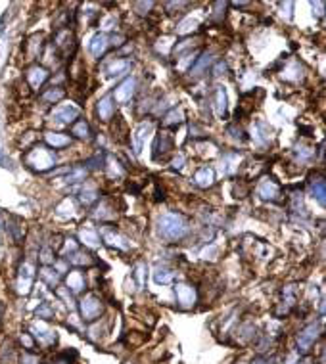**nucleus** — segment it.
I'll list each match as a JSON object with an SVG mask.
<instances>
[{
	"label": "nucleus",
	"instance_id": "36",
	"mask_svg": "<svg viewBox=\"0 0 326 364\" xmlns=\"http://www.w3.org/2000/svg\"><path fill=\"white\" fill-rule=\"evenodd\" d=\"M35 314L39 320H52L54 318V311H52V307L48 303H41L39 309L35 311Z\"/></svg>",
	"mask_w": 326,
	"mask_h": 364
},
{
	"label": "nucleus",
	"instance_id": "48",
	"mask_svg": "<svg viewBox=\"0 0 326 364\" xmlns=\"http://www.w3.org/2000/svg\"><path fill=\"white\" fill-rule=\"evenodd\" d=\"M297 364H313V358L311 357H305L303 360H297Z\"/></svg>",
	"mask_w": 326,
	"mask_h": 364
},
{
	"label": "nucleus",
	"instance_id": "41",
	"mask_svg": "<svg viewBox=\"0 0 326 364\" xmlns=\"http://www.w3.org/2000/svg\"><path fill=\"white\" fill-rule=\"evenodd\" d=\"M196 25H198V22H196V19H192V17H188L186 22H181V23H179V29H177V31L184 35V33H190V31H194V29H196Z\"/></svg>",
	"mask_w": 326,
	"mask_h": 364
},
{
	"label": "nucleus",
	"instance_id": "13",
	"mask_svg": "<svg viewBox=\"0 0 326 364\" xmlns=\"http://www.w3.org/2000/svg\"><path fill=\"white\" fill-rule=\"evenodd\" d=\"M54 46H56V50L62 52L64 56H67L71 48L75 46V36L69 29H58L56 36H54Z\"/></svg>",
	"mask_w": 326,
	"mask_h": 364
},
{
	"label": "nucleus",
	"instance_id": "33",
	"mask_svg": "<svg viewBox=\"0 0 326 364\" xmlns=\"http://www.w3.org/2000/svg\"><path fill=\"white\" fill-rule=\"evenodd\" d=\"M154 280H156V284H171L175 280V272L167 267H158L154 270Z\"/></svg>",
	"mask_w": 326,
	"mask_h": 364
},
{
	"label": "nucleus",
	"instance_id": "32",
	"mask_svg": "<svg viewBox=\"0 0 326 364\" xmlns=\"http://www.w3.org/2000/svg\"><path fill=\"white\" fill-rule=\"evenodd\" d=\"M98 197H100V194H98L94 184H85V188L81 192V201L85 205H92L98 201Z\"/></svg>",
	"mask_w": 326,
	"mask_h": 364
},
{
	"label": "nucleus",
	"instance_id": "29",
	"mask_svg": "<svg viewBox=\"0 0 326 364\" xmlns=\"http://www.w3.org/2000/svg\"><path fill=\"white\" fill-rule=\"evenodd\" d=\"M60 276H62V274H60L58 270L54 269L52 265L50 267H43V269H41V278L48 284V288H58Z\"/></svg>",
	"mask_w": 326,
	"mask_h": 364
},
{
	"label": "nucleus",
	"instance_id": "49",
	"mask_svg": "<svg viewBox=\"0 0 326 364\" xmlns=\"http://www.w3.org/2000/svg\"><path fill=\"white\" fill-rule=\"evenodd\" d=\"M2 313H4V309H2V305H0V318H2Z\"/></svg>",
	"mask_w": 326,
	"mask_h": 364
},
{
	"label": "nucleus",
	"instance_id": "34",
	"mask_svg": "<svg viewBox=\"0 0 326 364\" xmlns=\"http://www.w3.org/2000/svg\"><path fill=\"white\" fill-rule=\"evenodd\" d=\"M254 132H255V142L257 144H263V142H269V136H271V129H269L267 125L263 123V121H257L254 127Z\"/></svg>",
	"mask_w": 326,
	"mask_h": 364
},
{
	"label": "nucleus",
	"instance_id": "10",
	"mask_svg": "<svg viewBox=\"0 0 326 364\" xmlns=\"http://www.w3.org/2000/svg\"><path fill=\"white\" fill-rule=\"evenodd\" d=\"M137 92V79L135 77H127V79L113 90V100L116 104H127L132 100V96Z\"/></svg>",
	"mask_w": 326,
	"mask_h": 364
},
{
	"label": "nucleus",
	"instance_id": "8",
	"mask_svg": "<svg viewBox=\"0 0 326 364\" xmlns=\"http://www.w3.org/2000/svg\"><path fill=\"white\" fill-rule=\"evenodd\" d=\"M79 108L73 106V104H62L58 108H54L50 119L56 123H64V125H73L79 119Z\"/></svg>",
	"mask_w": 326,
	"mask_h": 364
},
{
	"label": "nucleus",
	"instance_id": "25",
	"mask_svg": "<svg viewBox=\"0 0 326 364\" xmlns=\"http://www.w3.org/2000/svg\"><path fill=\"white\" fill-rule=\"evenodd\" d=\"M79 238L87 248H98V246H100V234H98V230H94V228H88V226L83 228Z\"/></svg>",
	"mask_w": 326,
	"mask_h": 364
},
{
	"label": "nucleus",
	"instance_id": "19",
	"mask_svg": "<svg viewBox=\"0 0 326 364\" xmlns=\"http://www.w3.org/2000/svg\"><path fill=\"white\" fill-rule=\"evenodd\" d=\"M33 335H35L36 341L44 343V345L56 343V332H52L50 328L46 326L44 322H36L35 328H33Z\"/></svg>",
	"mask_w": 326,
	"mask_h": 364
},
{
	"label": "nucleus",
	"instance_id": "42",
	"mask_svg": "<svg viewBox=\"0 0 326 364\" xmlns=\"http://www.w3.org/2000/svg\"><path fill=\"white\" fill-rule=\"evenodd\" d=\"M226 132L231 134L232 138H236V140H244V138H246V136H244V131H242V129H238L236 125H231V127L226 129Z\"/></svg>",
	"mask_w": 326,
	"mask_h": 364
},
{
	"label": "nucleus",
	"instance_id": "9",
	"mask_svg": "<svg viewBox=\"0 0 326 364\" xmlns=\"http://www.w3.org/2000/svg\"><path fill=\"white\" fill-rule=\"evenodd\" d=\"M175 150V138L171 132L161 131L158 136H156V142H154V159H163L165 155Z\"/></svg>",
	"mask_w": 326,
	"mask_h": 364
},
{
	"label": "nucleus",
	"instance_id": "1",
	"mask_svg": "<svg viewBox=\"0 0 326 364\" xmlns=\"http://www.w3.org/2000/svg\"><path fill=\"white\" fill-rule=\"evenodd\" d=\"M158 234L165 241L182 240L188 234V220L181 213H165L158 220Z\"/></svg>",
	"mask_w": 326,
	"mask_h": 364
},
{
	"label": "nucleus",
	"instance_id": "14",
	"mask_svg": "<svg viewBox=\"0 0 326 364\" xmlns=\"http://www.w3.org/2000/svg\"><path fill=\"white\" fill-rule=\"evenodd\" d=\"M213 62H215V58L211 56L209 52H203L200 58H196L194 66L188 69L190 77H192V79H200V77H203V75H205V71H207V69L213 66Z\"/></svg>",
	"mask_w": 326,
	"mask_h": 364
},
{
	"label": "nucleus",
	"instance_id": "16",
	"mask_svg": "<svg viewBox=\"0 0 326 364\" xmlns=\"http://www.w3.org/2000/svg\"><path fill=\"white\" fill-rule=\"evenodd\" d=\"M65 284H67V290H71V293H83L87 290V278L79 269L69 270L65 276Z\"/></svg>",
	"mask_w": 326,
	"mask_h": 364
},
{
	"label": "nucleus",
	"instance_id": "27",
	"mask_svg": "<svg viewBox=\"0 0 326 364\" xmlns=\"http://www.w3.org/2000/svg\"><path fill=\"white\" fill-rule=\"evenodd\" d=\"M213 109L219 117H225L226 113V94L223 88H215L213 92Z\"/></svg>",
	"mask_w": 326,
	"mask_h": 364
},
{
	"label": "nucleus",
	"instance_id": "35",
	"mask_svg": "<svg viewBox=\"0 0 326 364\" xmlns=\"http://www.w3.org/2000/svg\"><path fill=\"white\" fill-rule=\"evenodd\" d=\"M150 129H152V125H150V123H148V125L142 123L137 129V131H135V136H132V140H135V148H137V152H140V148H142V142H144V138L148 136Z\"/></svg>",
	"mask_w": 326,
	"mask_h": 364
},
{
	"label": "nucleus",
	"instance_id": "11",
	"mask_svg": "<svg viewBox=\"0 0 326 364\" xmlns=\"http://www.w3.org/2000/svg\"><path fill=\"white\" fill-rule=\"evenodd\" d=\"M33 278H35V267L29 265V262H23V267L20 269V274H17V282H15L17 293L27 295L31 291V286H33Z\"/></svg>",
	"mask_w": 326,
	"mask_h": 364
},
{
	"label": "nucleus",
	"instance_id": "24",
	"mask_svg": "<svg viewBox=\"0 0 326 364\" xmlns=\"http://www.w3.org/2000/svg\"><path fill=\"white\" fill-rule=\"evenodd\" d=\"M130 66H132V64H130L129 59L117 58L116 62H111V64L106 67V73H108L109 77H119V75H125V73L129 71Z\"/></svg>",
	"mask_w": 326,
	"mask_h": 364
},
{
	"label": "nucleus",
	"instance_id": "31",
	"mask_svg": "<svg viewBox=\"0 0 326 364\" xmlns=\"http://www.w3.org/2000/svg\"><path fill=\"white\" fill-rule=\"evenodd\" d=\"M313 188V196H315V199L319 201L320 205L326 204V180L322 178V176H319V178H315L311 184Z\"/></svg>",
	"mask_w": 326,
	"mask_h": 364
},
{
	"label": "nucleus",
	"instance_id": "6",
	"mask_svg": "<svg viewBox=\"0 0 326 364\" xmlns=\"http://www.w3.org/2000/svg\"><path fill=\"white\" fill-rule=\"evenodd\" d=\"M257 196L261 199H267V201H280L282 197V186L275 180V178H261V182L257 184Z\"/></svg>",
	"mask_w": 326,
	"mask_h": 364
},
{
	"label": "nucleus",
	"instance_id": "38",
	"mask_svg": "<svg viewBox=\"0 0 326 364\" xmlns=\"http://www.w3.org/2000/svg\"><path fill=\"white\" fill-rule=\"evenodd\" d=\"M297 71L301 73L303 69H301V66L297 64V62H294L286 71H282V75H284V79H292V80H299L301 79V75H297Z\"/></svg>",
	"mask_w": 326,
	"mask_h": 364
},
{
	"label": "nucleus",
	"instance_id": "26",
	"mask_svg": "<svg viewBox=\"0 0 326 364\" xmlns=\"http://www.w3.org/2000/svg\"><path fill=\"white\" fill-rule=\"evenodd\" d=\"M67 261H71L77 267H92V265H96V259L92 255L87 253V251H79V249L75 253H71V257H67Z\"/></svg>",
	"mask_w": 326,
	"mask_h": 364
},
{
	"label": "nucleus",
	"instance_id": "3",
	"mask_svg": "<svg viewBox=\"0 0 326 364\" xmlns=\"http://www.w3.org/2000/svg\"><path fill=\"white\" fill-rule=\"evenodd\" d=\"M79 311L85 322H94L100 318L102 311H104V303H102L100 297H96L94 293H88V295L81 299Z\"/></svg>",
	"mask_w": 326,
	"mask_h": 364
},
{
	"label": "nucleus",
	"instance_id": "17",
	"mask_svg": "<svg viewBox=\"0 0 326 364\" xmlns=\"http://www.w3.org/2000/svg\"><path fill=\"white\" fill-rule=\"evenodd\" d=\"M44 142L50 150H62V148H67L71 144V136L69 134H64V132H46L44 134Z\"/></svg>",
	"mask_w": 326,
	"mask_h": 364
},
{
	"label": "nucleus",
	"instance_id": "12",
	"mask_svg": "<svg viewBox=\"0 0 326 364\" xmlns=\"http://www.w3.org/2000/svg\"><path fill=\"white\" fill-rule=\"evenodd\" d=\"M102 232V238H104V241L108 244L109 248H116V249H121V251H127V249L130 248L129 241H127V238L125 236H121V234L117 232L116 228H98V234Z\"/></svg>",
	"mask_w": 326,
	"mask_h": 364
},
{
	"label": "nucleus",
	"instance_id": "18",
	"mask_svg": "<svg viewBox=\"0 0 326 364\" xmlns=\"http://www.w3.org/2000/svg\"><path fill=\"white\" fill-rule=\"evenodd\" d=\"M194 184L200 188H211L215 184V171L211 167H200L194 173Z\"/></svg>",
	"mask_w": 326,
	"mask_h": 364
},
{
	"label": "nucleus",
	"instance_id": "47",
	"mask_svg": "<svg viewBox=\"0 0 326 364\" xmlns=\"http://www.w3.org/2000/svg\"><path fill=\"white\" fill-rule=\"evenodd\" d=\"M182 163H184V157H182V155H179V157H175V159H173V167L175 169H181Z\"/></svg>",
	"mask_w": 326,
	"mask_h": 364
},
{
	"label": "nucleus",
	"instance_id": "23",
	"mask_svg": "<svg viewBox=\"0 0 326 364\" xmlns=\"http://www.w3.org/2000/svg\"><path fill=\"white\" fill-rule=\"evenodd\" d=\"M108 46H109V36L104 35V33H98V35H94L92 43H90V54L94 58H100L102 54L108 50Z\"/></svg>",
	"mask_w": 326,
	"mask_h": 364
},
{
	"label": "nucleus",
	"instance_id": "21",
	"mask_svg": "<svg viewBox=\"0 0 326 364\" xmlns=\"http://www.w3.org/2000/svg\"><path fill=\"white\" fill-rule=\"evenodd\" d=\"M6 226H8V232H10V236L14 238L15 244H22L23 234H25V226H23L22 220H20L17 217H8Z\"/></svg>",
	"mask_w": 326,
	"mask_h": 364
},
{
	"label": "nucleus",
	"instance_id": "45",
	"mask_svg": "<svg viewBox=\"0 0 326 364\" xmlns=\"http://www.w3.org/2000/svg\"><path fill=\"white\" fill-rule=\"evenodd\" d=\"M250 364H273V358H269V357H263V355H259V357H255L254 360Z\"/></svg>",
	"mask_w": 326,
	"mask_h": 364
},
{
	"label": "nucleus",
	"instance_id": "30",
	"mask_svg": "<svg viewBox=\"0 0 326 364\" xmlns=\"http://www.w3.org/2000/svg\"><path fill=\"white\" fill-rule=\"evenodd\" d=\"M182 119H184L182 109L173 108L165 117H163V127H167V129H175V127H179V125L182 123Z\"/></svg>",
	"mask_w": 326,
	"mask_h": 364
},
{
	"label": "nucleus",
	"instance_id": "28",
	"mask_svg": "<svg viewBox=\"0 0 326 364\" xmlns=\"http://www.w3.org/2000/svg\"><path fill=\"white\" fill-rule=\"evenodd\" d=\"M64 96H65V90L62 87H50V88H44L41 98H43V102L46 104H58Z\"/></svg>",
	"mask_w": 326,
	"mask_h": 364
},
{
	"label": "nucleus",
	"instance_id": "22",
	"mask_svg": "<svg viewBox=\"0 0 326 364\" xmlns=\"http://www.w3.org/2000/svg\"><path fill=\"white\" fill-rule=\"evenodd\" d=\"M71 134L79 140H90L92 138V131H90V125L87 119H77L71 125Z\"/></svg>",
	"mask_w": 326,
	"mask_h": 364
},
{
	"label": "nucleus",
	"instance_id": "20",
	"mask_svg": "<svg viewBox=\"0 0 326 364\" xmlns=\"http://www.w3.org/2000/svg\"><path fill=\"white\" fill-rule=\"evenodd\" d=\"M23 50H25V56L27 59H35L41 56V50H43V36L41 35H33L27 38V43L23 46Z\"/></svg>",
	"mask_w": 326,
	"mask_h": 364
},
{
	"label": "nucleus",
	"instance_id": "5",
	"mask_svg": "<svg viewBox=\"0 0 326 364\" xmlns=\"http://www.w3.org/2000/svg\"><path fill=\"white\" fill-rule=\"evenodd\" d=\"M48 77H50V73H48L46 67L33 64L25 71V85L29 87V90H41L44 87V83L48 80Z\"/></svg>",
	"mask_w": 326,
	"mask_h": 364
},
{
	"label": "nucleus",
	"instance_id": "40",
	"mask_svg": "<svg viewBox=\"0 0 326 364\" xmlns=\"http://www.w3.org/2000/svg\"><path fill=\"white\" fill-rule=\"evenodd\" d=\"M146 272V265L144 262H138L137 267H135V274H132V276L137 278V282H138V286H140V288H142V286H144V274Z\"/></svg>",
	"mask_w": 326,
	"mask_h": 364
},
{
	"label": "nucleus",
	"instance_id": "46",
	"mask_svg": "<svg viewBox=\"0 0 326 364\" xmlns=\"http://www.w3.org/2000/svg\"><path fill=\"white\" fill-rule=\"evenodd\" d=\"M116 17H113V15H111V17H108V19H106V22H104V27H106V29H113V25H116Z\"/></svg>",
	"mask_w": 326,
	"mask_h": 364
},
{
	"label": "nucleus",
	"instance_id": "7",
	"mask_svg": "<svg viewBox=\"0 0 326 364\" xmlns=\"http://www.w3.org/2000/svg\"><path fill=\"white\" fill-rule=\"evenodd\" d=\"M175 295H177V301L182 309H192L198 301V291L192 284L188 282H179L175 284Z\"/></svg>",
	"mask_w": 326,
	"mask_h": 364
},
{
	"label": "nucleus",
	"instance_id": "4",
	"mask_svg": "<svg viewBox=\"0 0 326 364\" xmlns=\"http://www.w3.org/2000/svg\"><path fill=\"white\" fill-rule=\"evenodd\" d=\"M319 332L320 328L319 324H309V326H305L299 334H297L296 341H297V353H301V355H307L309 349H311L315 341H317V337H319Z\"/></svg>",
	"mask_w": 326,
	"mask_h": 364
},
{
	"label": "nucleus",
	"instance_id": "2",
	"mask_svg": "<svg viewBox=\"0 0 326 364\" xmlns=\"http://www.w3.org/2000/svg\"><path fill=\"white\" fill-rule=\"evenodd\" d=\"M56 153L54 150H50L48 146L43 144H35L31 146L29 150H25L23 153V163L31 169V171H36V173H44L48 169L56 167Z\"/></svg>",
	"mask_w": 326,
	"mask_h": 364
},
{
	"label": "nucleus",
	"instance_id": "37",
	"mask_svg": "<svg viewBox=\"0 0 326 364\" xmlns=\"http://www.w3.org/2000/svg\"><path fill=\"white\" fill-rule=\"evenodd\" d=\"M296 155H297V159L299 161H309V159L315 157V148H311V146H305V144L297 146Z\"/></svg>",
	"mask_w": 326,
	"mask_h": 364
},
{
	"label": "nucleus",
	"instance_id": "15",
	"mask_svg": "<svg viewBox=\"0 0 326 364\" xmlns=\"http://www.w3.org/2000/svg\"><path fill=\"white\" fill-rule=\"evenodd\" d=\"M96 113H98L100 121H104V123L111 121L116 117V100H113V96H104L98 102V106H96Z\"/></svg>",
	"mask_w": 326,
	"mask_h": 364
},
{
	"label": "nucleus",
	"instance_id": "39",
	"mask_svg": "<svg viewBox=\"0 0 326 364\" xmlns=\"http://www.w3.org/2000/svg\"><path fill=\"white\" fill-rule=\"evenodd\" d=\"M87 178V169L81 167V169H71L69 173H67V182H79V180H85Z\"/></svg>",
	"mask_w": 326,
	"mask_h": 364
},
{
	"label": "nucleus",
	"instance_id": "43",
	"mask_svg": "<svg viewBox=\"0 0 326 364\" xmlns=\"http://www.w3.org/2000/svg\"><path fill=\"white\" fill-rule=\"evenodd\" d=\"M22 364H39V357H36V355H33L31 351H27V353H23Z\"/></svg>",
	"mask_w": 326,
	"mask_h": 364
},
{
	"label": "nucleus",
	"instance_id": "44",
	"mask_svg": "<svg viewBox=\"0 0 326 364\" xmlns=\"http://www.w3.org/2000/svg\"><path fill=\"white\" fill-rule=\"evenodd\" d=\"M22 343L25 345V349H27V351H33V349H35V339H33V337H31L29 334H23V335H22Z\"/></svg>",
	"mask_w": 326,
	"mask_h": 364
}]
</instances>
